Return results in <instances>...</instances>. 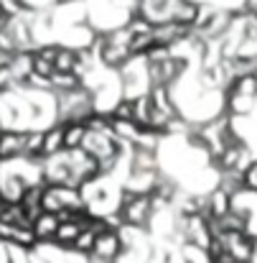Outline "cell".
I'll use <instances>...</instances> for the list:
<instances>
[{"label": "cell", "instance_id": "1", "mask_svg": "<svg viewBox=\"0 0 257 263\" xmlns=\"http://www.w3.org/2000/svg\"><path fill=\"white\" fill-rule=\"evenodd\" d=\"M56 230H59V215L56 212H44L33 222L36 238H56Z\"/></svg>", "mask_w": 257, "mask_h": 263}, {"label": "cell", "instance_id": "2", "mask_svg": "<svg viewBox=\"0 0 257 263\" xmlns=\"http://www.w3.org/2000/svg\"><path fill=\"white\" fill-rule=\"evenodd\" d=\"M117 251H120V240H117V235H112V233H107V230H104L102 235H97L94 253H97L99 258H115Z\"/></svg>", "mask_w": 257, "mask_h": 263}, {"label": "cell", "instance_id": "3", "mask_svg": "<svg viewBox=\"0 0 257 263\" xmlns=\"http://www.w3.org/2000/svg\"><path fill=\"white\" fill-rule=\"evenodd\" d=\"M18 151H26V136H15V133L0 136V159L15 156Z\"/></svg>", "mask_w": 257, "mask_h": 263}, {"label": "cell", "instance_id": "4", "mask_svg": "<svg viewBox=\"0 0 257 263\" xmlns=\"http://www.w3.org/2000/svg\"><path fill=\"white\" fill-rule=\"evenodd\" d=\"M87 136H89V133H87V125H82V123L67 128V130H64V143H67L64 148H79V146L84 143Z\"/></svg>", "mask_w": 257, "mask_h": 263}, {"label": "cell", "instance_id": "5", "mask_svg": "<svg viewBox=\"0 0 257 263\" xmlns=\"http://www.w3.org/2000/svg\"><path fill=\"white\" fill-rule=\"evenodd\" d=\"M148 217V197H138L130 202V210H127V220L130 222H143Z\"/></svg>", "mask_w": 257, "mask_h": 263}, {"label": "cell", "instance_id": "6", "mask_svg": "<svg viewBox=\"0 0 257 263\" xmlns=\"http://www.w3.org/2000/svg\"><path fill=\"white\" fill-rule=\"evenodd\" d=\"M61 146H67V143H64V130H61V128H56V130L46 133V141H44V154H56Z\"/></svg>", "mask_w": 257, "mask_h": 263}, {"label": "cell", "instance_id": "7", "mask_svg": "<svg viewBox=\"0 0 257 263\" xmlns=\"http://www.w3.org/2000/svg\"><path fill=\"white\" fill-rule=\"evenodd\" d=\"M94 243H97V233L94 230H82L77 235V240H74V248L87 253V251H94Z\"/></svg>", "mask_w": 257, "mask_h": 263}, {"label": "cell", "instance_id": "8", "mask_svg": "<svg viewBox=\"0 0 257 263\" xmlns=\"http://www.w3.org/2000/svg\"><path fill=\"white\" fill-rule=\"evenodd\" d=\"M196 13H199V8L183 0V3L176 8V21H178V23H183V26H188V23L196 18Z\"/></svg>", "mask_w": 257, "mask_h": 263}, {"label": "cell", "instance_id": "9", "mask_svg": "<svg viewBox=\"0 0 257 263\" xmlns=\"http://www.w3.org/2000/svg\"><path fill=\"white\" fill-rule=\"evenodd\" d=\"M44 141H46V136H41V133H31V136H26V154H44Z\"/></svg>", "mask_w": 257, "mask_h": 263}, {"label": "cell", "instance_id": "10", "mask_svg": "<svg viewBox=\"0 0 257 263\" xmlns=\"http://www.w3.org/2000/svg\"><path fill=\"white\" fill-rule=\"evenodd\" d=\"M115 118H120V120H138V115H135V107H133L130 102H122V105H117V107H115Z\"/></svg>", "mask_w": 257, "mask_h": 263}, {"label": "cell", "instance_id": "11", "mask_svg": "<svg viewBox=\"0 0 257 263\" xmlns=\"http://www.w3.org/2000/svg\"><path fill=\"white\" fill-rule=\"evenodd\" d=\"M10 80H13V69H8V64H3V67H0V89L8 87Z\"/></svg>", "mask_w": 257, "mask_h": 263}, {"label": "cell", "instance_id": "12", "mask_svg": "<svg viewBox=\"0 0 257 263\" xmlns=\"http://www.w3.org/2000/svg\"><path fill=\"white\" fill-rule=\"evenodd\" d=\"M245 184H247V186H252V189H257V164L252 166V169H247V174H245Z\"/></svg>", "mask_w": 257, "mask_h": 263}]
</instances>
